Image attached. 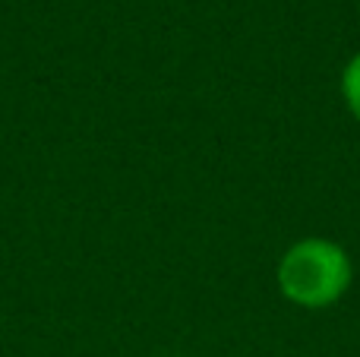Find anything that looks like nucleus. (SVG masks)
<instances>
[{
    "mask_svg": "<svg viewBox=\"0 0 360 357\" xmlns=\"http://www.w3.org/2000/svg\"><path fill=\"white\" fill-rule=\"evenodd\" d=\"M351 259L326 238L294 244L278 263V288L297 307H329L351 288Z\"/></svg>",
    "mask_w": 360,
    "mask_h": 357,
    "instance_id": "nucleus-1",
    "label": "nucleus"
},
{
    "mask_svg": "<svg viewBox=\"0 0 360 357\" xmlns=\"http://www.w3.org/2000/svg\"><path fill=\"white\" fill-rule=\"evenodd\" d=\"M342 95H345V101H348L351 114L360 120V51L351 57L342 73Z\"/></svg>",
    "mask_w": 360,
    "mask_h": 357,
    "instance_id": "nucleus-2",
    "label": "nucleus"
}]
</instances>
